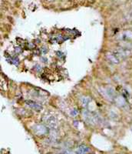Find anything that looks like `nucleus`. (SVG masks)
I'll use <instances>...</instances> for the list:
<instances>
[{
    "label": "nucleus",
    "instance_id": "nucleus-1",
    "mask_svg": "<svg viewBox=\"0 0 132 154\" xmlns=\"http://www.w3.org/2000/svg\"><path fill=\"white\" fill-rule=\"evenodd\" d=\"M32 129H33V131L35 132V133L39 134V135H43V134L46 133V131H47V128L45 127V126L42 125V124H36V125L33 126Z\"/></svg>",
    "mask_w": 132,
    "mask_h": 154
},
{
    "label": "nucleus",
    "instance_id": "nucleus-7",
    "mask_svg": "<svg viewBox=\"0 0 132 154\" xmlns=\"http://www.w3.org/2000/svg\"><path fill=\"white\" fill-rule=\"evenodd\" d=\"M48 1H50V2H51V1H53V0H48Z\"/></svg>",
    "mask_w": 132,
    "mask_h": 154
},
{
    "label": "nucleus",
    "instance_id": "nucleus-4",
    "mask_svg": "<svg viewBox=\"0 0 132 154\" xmlns=\"http://www.w3.org/2000/svg\"><path fill=\"white\" fill-rule=\"evenodd\" d=\"M106 56H107V59H108V61L113 64H118L120 62V59L115 55L114 53H108Z\"/></svg>",
    "mask_w": 132,
    "mask_h": 154
},
{
    "label": "nucleus",
    "instance_id": "nucleus-3",
    "mask_svg": "<svg viewBox=\"0 0 132 154\" xmlns=\"http://www.w3.org/2000/svg\"><path fill=\"white\" fill-rule=\"evenodd\" d=\"M26 104H27L28 106H29L31 108L34 109L36 111H39L42 109V106L40 104H39L38 102H35V101H32V100H26L25 101Z\"/></svg>",
    "mask_w": 132,
    "mask_h": 154
},
{
    "label": "nucleus",
    "instance_id": "nucleus-2",
    "mask_svg": "<svg viewBox=\"0 0 132 154\" xmlns=\"http://www.w3.org/2000/svg\"><path fill=\"white\" fill-rule=\"evenodd\" d=\"M45 122L48 124V127L51 128V129H55V127H57V120L54 116L48 115L45 119Z\"/></svg>",
    "mask_w": 132,
    "mask_h": 154
},
{
    "label": "nucleus",
    "instance_id": "nucleus-6",
    "mask_svg": "<svg viewBox=\"0 0 132 154\" xmlns=\"http://www.w3.org/2000/svg\"><path fill=\"white\" fill-rule=\"evenodd\" d=\"M89 101H90L89 99H88V100H87V99H86V97H84V98H83V99H82V102H83V104H84V106H86V105L88 103V102H89Z\"/></svg>",
    "mask_w": 132,
    "mask_h": 154
},
{
    "label": "nucleus",
    "instance_id": "nucleus-5",
    "mask_svg": "<svg viewBox=\"0 0 132 154\" xmlns=\"http://www.w3.org/2000/svg\"><path fill=\"white\" fill-rule=\"evenodd\" d=\"M89 151H90L89 147H88L85 145H82L78 148V149L76 150V153L77 154H87Z\"/></svg>",
    "mask_w": 132,
    "mask_h": 154
}]
</instances>
